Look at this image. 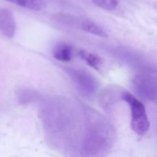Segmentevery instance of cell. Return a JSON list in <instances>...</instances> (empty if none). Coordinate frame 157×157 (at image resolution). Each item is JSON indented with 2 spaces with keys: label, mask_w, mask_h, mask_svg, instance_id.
Wrapping results in <instances>:
<instances>
[{
  "label": "cell",
  "mask_w": 157,
  "mask_h": 157,
  "mask_svg": "<svg viewBox=\"0 0 157 157\" xmlns=\"http://www.w3.org/2000/svg\"><path fill=\"white\" fill-rule=\"evenodd\" d=\"M121 98L130 107L131 114V127L132 129L136 134L139 135L144 134L147 132L150 126V122L144 105L129 92L122 93Z\"/></svg>",
  "instance_id": "1"
},
{
  "label": "cell",
  "mask_w": 157,
  "mask_h": 157,
  "mask_svg": "<svg viewBox=\"0 0 157 157\" xmlns=\"http://www.w3.org/2000/svg\"><path fill=\"white\" fill-rule=\"evenodd\" d=\"M102 125L101 127L96 126L94 129L91 127L92 129L87 132L82 147L85 153L95 155L107 150L109 145L110 138L107 136L105 129H102Z\"/></svg>",
  "instance_id": "2"
},
{
  "label": "cell",
  "mask_w": 157,
  "mask_h": 157,
  "mask_svg": "<svg viewBox=\"0 0 157 157\" xmlns=\"http://www.w3.org/2000/svg\"><path fill=\"white\" fill-rule=\"evenodd\" d=\"M66 72L75 84L78 91L85 96H91L97 91L98 85L96 80L87 71L68 67Z\"/></svg>",
  "instance_id": "3"
},
{
  "label": "cell",
  "mask_w": 157,
  "mask_h": 157,
  "mask_svg": "<svg viewBox=\"0 0 157 157\" xmlns=\"http://www.w3.org/2000/svg\"><path fill=\"white\" fill-rule=\"evenodd\" d=\"M135 93L141 98L151 101L156 99V78L147 74H139L134 76L132 82Z\"/></svg>",
  "instance_id": "4"
},
{
  "label": "cell",
  "mask_w": 157,
  "mask_h": 157,
  "mask_svg": "<svg viewBox=\"0 0 157 157\" xmlns=\"http://www.w3.org/2000/svg\"><path fill=\"white\" fill-rule=\"evenodd\" d=\"M16 30L14 17L10 10L0 6V32L5 36L12 38Z\"/></svg>",
  "instance_id": "5"
},
{
  "label": "cell",
  "mask_w": 157,
  "mask_h": 157,
  "mask_svg": "<svg viewBox=\"0 0 157 157\" xmlns=\"http://www.w3.org/2000/svg\"><path fill=\"white\" fill-rule=\"evenodd\" d=\"M53 57L63 62L69 61L72 56V47L65 42H59L53 50Z\"/></svg>",
  "instance_id": "6"
},
{
  "label": "cell",
  "mask_w": 157,
  "mask_h": 157,
  "mask_svg": "<svg viewBox=\"0 0 157 157\" xmlns=\"http://www.w3.org/2000/svg\"><path fill=\"white\" fill-rule=\"evenodd\" d=\"M32 10L39 11L46 6L45 0H4Z\"/></svg>",
  "instance_id": "7"
},
{
  "label": "cell",
  "mask_w": 157,
  "mask_h": 157,
  "mask_svg": "<svg viewBox=\"0 0 157 157\" xmlns=\"http://www.w3.org/2000/svg\"><path fill=\"white\" fill-rule=\"evenodd\" d=\"M81 28L84 31L102 37H107L108 34L105 31L96 23L90 21H83L81 24Z\"/></svg>",
  "instance_id": "8"
},
{
  "label": "cell",
  "mask_w": 157,
  "mask_h": 157,
  "mask_svg": "<svg viewBox=\"0 0 157 157\" xmlns=\"http://www.w3.org/2000/svg\"><path fill=\"white\" fill-rule=\"evenodd\" d=\"M80 57L83 59L90 66L98 69L102 64L101 58L97 55L89 52L86 50H82L79 52Z\"/></svg>",
  "instance_id": "9"
},
{
  "label": "cell",
  "mask_w": 157,
  "mask_h": 157,
  "mask_svg": "<svg viewBox=\"0 0 157 157\" xmlns=\"http://www.w3.org/2000/svg\"><path fill=\"white\" fill-rule=\"evenodd\" d=\"M99 7L107 10H113L117 9L119 4L118 0H91Z\"/></svg>",
  "instance_id": "10"
},
{
  "label": "cell",
  "mask_w": 157,
  "mask_h": 157,
  "mask_svg": "<svg viewBox=\"0 0 157 157\" xmlns=\"http://www.w3.org/2000/svg\"><path fill=\"white\" fill-rule=\"evenodd\" d=\"M34 97H35V95L31 91L23 90L19 93L18 99L21 104H27L30 102Z\"/></svg>",
  "instance_id": "11"
}]
</instances>
